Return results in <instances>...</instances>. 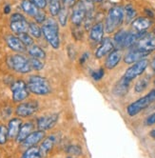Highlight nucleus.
I'll return each instance as SVG.
<instances>
[{
	"label": "nucleus",
	"mask_w": 155,
	"mask_h": 158,
	"mask_svg": "<svg viewBox=\"0 0 155 158\" xmlns=\"http://www.w3.org/2000/svg\"><path fill=\"white\" fill-rule=\"evenodd\" d=\"M42 35L48 41V43L54 49L57 50L60 47V37H59V27L57 22L52 18H49L41 28Z\"/></svg>",
	"instance_id": "nucleus-1"
},
{
	"label": "nucleus",
	"mask_w": 155,
	"mask_h": 158,
	"mask_svg": "<svg viewBox=\"0 0 155 158\" xmlns=\"http://www.w3.org/2000/svg\"><path fill=\"white\" fill-rule=\"evenodd\" d=\"M27 87L30 93L35 95H48L51 92V87L48 79L41 75H31L28 79Z\"/></svg>",
	"instance_id": "nucleus-2"
},
{
	"label": "nucleus",
	"mask_w": 155,
	"mask_h": 158,
	"mask_svg": "<svg viewBox=\"0 0 155 158\" xmlns=\"http://www.w3.org/2000/svg\"><path fill=\"white\" fill-rule=\"evenodd\" d=\"M125 15L124 9L120 6H114L108 10V14L106 18L105 31L107 33H112L123 23Z\"/></svg>",
	"instance_id": "nucleus-3"
},
{
	"label": "nucleus",
	"mask_w": 155,
	"mask_h": 158,
	"mask_svg": "<svg viewBox=\"0 0 155 158\" xmlns=\"http://www.w3.org/2000/svg\"><path fill=\"white\" fill-rule=\"evenodd\" d=\"M154 102H155V89L150 91L145 96H143L139 98L138 100H136L135 102L129 104L127 108V112L129 116L133 117L137 115L138 114H140L144 110L149 108Z\"/></svg>",
	"instance_id": "nucleus-4"
},
{
	"label": "nucleus",
	"mask_w": 155,
	"mask_h": 158,
	"mask_svg": "<svg viewBox=\"0 0 155 158\" xmlns=\"http://www.w3.org/2000/svg\"><path fill=\"white\" fill-rule=\"evenodd\" d=\"M8 64L10 69L14 70L15 73H22V74L29 73L32 70L30 63V59H28L24 55L19 53L10 55L8 59Z\"/></svg>",
	"instance_id": "nucleus-5"
},
{
	"label": "nucleus",
	"mask_w": 155,
	"mask_h": 158,
	"mask_svg": "<svg viewBox=\"0 0 155 158\" xmlns=\"http://www.w3.org/2000/svg\"><path fill=\"white\" fill-rule=\"evenodd\" d=\"M10 91L13 94V100L15 103H20L27 99L30 95V91L27 87V83L23 80H16L10 87Z\"/></svg>",
	"instance_id": "nucleus-6"
},
{
	"label": "nucleus",
	"mask_w": 155,
	"mask_h": 158,
	"mask_svg": "<svg viewBox=\"0 0 155 158\" xmlns=\"http://www.w3.org/2000/svg\"><path fill=\"white\" fill-rule=\"evenodd\" d=\"M10 28L14 33H23L28 32L29 31V22L25 18V16L21 14H14L10 16Z\"/></svg>",
	"instance_id": "nucleus-7"
},
{
	"label": "nucleus",
	"mask_w": 155,
	"mask_h": 158,
	"mask_svg": "<svg viewBox=\"0 0 155 158\" xmlns=\"http://www.w3.org/2000/svg\"><path fill=\"white\" fill-rule=\"evenodd\" d=\"M149 63V62L148 59H142L138 62H135L133 65L130 66L126 71L124 77L127 78L129 81H132L133 79H135L136 77H138L144 73V72L147 70Z\"/></svg>",
	"instance_id": "nucleus-8"
},
{
	"label": "nucleus",
	"mask_w": 155,
	"mask_h": 158,
	"mask_svg": "<svg viewBox=\"0 0 155 158\" xmlns=\"http://www.w3.org/2000/svg\"><path fill=\"white\" fill-rule=\"evenodd\" d=\"M87 16V9L82 0L76 2L72 7V12L71 15V21L76 27L80 26L85 21Z\"/></svg>",
	"instance_id": "nucleus-9"
},
{
	"label": "nucleus",
	"mask_w": 155,
	"mask_h": 158,
	"mask_svg": "<svg viewBox=\"0 0 155 158\" xmlns=\"http://www.w3.org/2000/svg\"><path fill=\"white\" fill-rule=\"evenodd\" d=\"M132 49H139L145 52H151L155 50V31L151 33H145L136 43Z\"/></svg>",
	"instance_id": "nucleus-10"
},
{
	"label": "nucleus",
	"mask_w": 155,
	"mask_h": 158,
	"mask_svg": "<svg viewBox=\"0 0 155 158\" xmlns=\"http://www.w3.org/2000/svg\"><path fill=\"white\" fill-rule=\"evenodd\" d=\"M39 104L37 101L31 100L29 102L21 103L15 109V114L19 117H29L37 111Z\"/></svg>",
	"instance_id": "nucleus-11"
},
{
	"label": "nucleus",
	"mask_w": 155,
	"mask_h": 158,
	"mask_svg": "<svg viewBox=\"0 0 155 158\" xmlns=\"http://www.w3.org/2000/svg\"><path fill=\"white\" fill-rule=\"evenodd\" d=\"M59 119V115L57 114H49L45 116H41L37 119V128L40 131H47L55 126Z\"/></svg>",
	"instance_id": "nucleus-12"
},
{
	"label": "nucleus",
	"mask_w": 155,
	"mask_h": 158,
	"mask_svg": "<svg viewBox=\"0 0 155 158\" xmlns=\"http://www.w3.org/2000/svg\"><path fill=\"white\" fill-rule=\"evenodd\" d=\"M46 136V133L44 131H32L31 132L27 138L22 142V147L25 149L31 148V147H34V146H37L38 143H40L44 138Z\"/></svg>",
	"instance_id": "nucleus-13"
},
{
	"label": "nucleus",
	"mask_w": 155,
	"mask_h": 158,
	"mask_svg": "<svg viewBox=\"0 0 155 158\" xmlns=\"http://www.w3.org/2000/svg\"><path fill=\"white\" fill-rule=\"evenodd\" d=\"M113 50H114L113 41L109 37L103 38L102 41L100 42V46L98 47V49L95 52V57L100 59V58L104 57L105 55L108 54L110 52H112Z\"/></svg>",
	"instance_id": "nucleus-14"
},
{
	"label": "nucleus",
	"mask_w": 155,
	"mask_h": 158,
	"mask_svg": "<svg viewBox=\"0 0 155 158\" xmlns=\"http://www.w3.org/2000/svg\"><path fill=\"white\" fill-rule=\"evenodd\" d=\"M149 52H145L139 49H131L124 57V62L126 64H133L142 59H145L146 56L149 55Z\"/></svg>",
	"instance_id": "nucleus-15"
},
{
	"label": "nucleus",
	"mask_w": 155,
	"mask_h": 158,
	"mask_svg": "<svg viewBox=\"0 0 155 158\" xmlns=\"http://www.w3.org/2000/svg\"><path fill=\"white\" fill-rule=\"evenodd\" d=\"M130 82L129 80H128L127 78H125L124 76L122 77L121 79L116 82V84L114 85L113 87V94L115 96H119V97H122V96H125L128 91H129V88H130Z\"/></svg>",
	"instance_id": "nucleus-16"
},
{
	"label": "nucleus",
	"mask_w": 155,
	"mask_h": 158,
	"mask_svg": "<svg viewBox=\"0 0 155 158\" xmlns=\"http://www.w3.org/2000/svg\"><path fill=\"white\" fill-rule=\"evenodd\" d=\"M6 43L10 50L16 52H24L27 48L25 45L21 42L18 36L13 35H10L6 37Z\"/></svg>",
	"instance_id": "nucleus-17"
},
{
	"label": "nucleus",
	"mask_w": 155,
	"mask_h": 158,
	"mask_svg": "<svg viewBox=\"0 0 155 158\" xmlns=\"http://www.w3.org/2000/svg\"><path fill=\"white\" fill-rule=\"evenodd\" d=\"M152 25V21L148 17H138L131 22L132 29L137 32H145Z\"/></svg>",
	"instance_id": "nucleus-18"
},
{
	"label": "nucleus",
	"mask_w": 155,
	"mask_h": 158,
	"mask_svg": "<svg viewBox=\"0 0 155 158\" xmlns=\"http://www.w3.org/2000/svg\"><path fill=\"white\" fill-rule=\"evenodd\" d=\"M122 59V52L121 50H113L110 52L108 55V57L105 61V66L107 69L112 70L119 64V62Z\"/></svg>",
	"instance_id": "nucleus-19"
},
{
	"label": "nucleus",
	"mask_w": 155,
	"mask_h": 158,
	"mask_svg": "<svg viewBox=\"0 0 155 158\" xmlns=\"http://www.w3.org/2000/svg\"><path fill=\"white\" fill-rule=\"evenodd\" d=\"M22 120L18 117H14L13 119H10L8 123V134H9V138L10 139H15L17 134L19 132V130L22 126Z\"/></svg>",
	"instance_id": "nucleus-20"
},
{
	"label": "nucleus",
	"mask_w": 155,
	"mask_h": 158,
	"mask_svg": "<svg viewBox=\"0 0 155 158\" xmlns=\"http://www.w3.org/2000/svg\"><path fill=\"white\" fill-rule=\"evenodd\" d=\"M104 36V25L102 22L94 24L90 31V38L93 42L100 43Z\"/></svg>",
	"instance_id": "nucleus-21"
},
{
	"label": "nucleus",
	"mask_w": 155,
	"mask_h": 158,
	"mask_svg": "<svg viewBox=\"0 0 155 158\" xmlns=\"http://www.w3.org/2000/svg\"><path fill=\"white\" fill-rule=\"evenodd\" d=\"M32 130H34V124L31 122H27L25 124H22V126L19 130V132L15 138L16 142H18V143L23 142L27 138L28 135L31 132H32Z\"/></svg>",
	"instance_id": "nucleus-22"
},
{
	"label": "nucleus",
	"mask_w": 155,
	"mask_h": 158,
	"mask_svg": "<svg viewBox=\"0 0 155 158\" xmlns=\"http://www.w3.org/2000/svg\"><path fill=\"white\" fill-rule=\"evenodd\" d=\"M54 143H55V138H54V136H52V135L43 139V141L39 147L42 156H47L51 152V151L52 150L53 146H54Z\"/></svg>",
	"instance_id": "nucleus-23"
},
{
	"label": "nucleus",
	"mask_w": 155,
	"mask_h": 158,
	"mask_svg": "<svg viewBox=\"0 0 155 158\" xmlns=\"http://www.w3.org/2000/svg\"><path fill=\"white\" fill-rule=\"evenodd\" d=\"M21 8L24 10L25 14H27L28 15L34 17V18L36 16V15L40 10L34 3L31 1V0H23V1L21 2Z\"/></svg>",
	"instance_id": "nucleus-24"
},
{
	"label": "nucleus",
	"mask_w": 155,
	"mask_h": 158,
	"mask_svg": "<svg viewBox=\"0 0 155 158\" xmlns=\"http://www.w3.org/2000/svg\"><path fill=\"white\" fill-rule=\"evenodd\" d=\"M127 35H128V31L125 30H120L114 35L113 44H114V46L117 48V50L124 49V43H125Z\"/></svg>",
	"instance_id": "nucleus-25"
},
{
	"label": "nucleus",
	"mask_w": 155,
	"mask_h": 158,
	"mask_svg": "<svg viewBox=\"0 0 155 158\" xmlns=\"http://www.w3.org/2000/svg\"><path fill=\"white\" fill-rule=\"evenodd\" d=\"M28 52L32 58H37V59H45L46 58V52L42 48H40L37 45H31L28 49Z\"/></svg>",
	"instance_id": "nucleus-26"
},
{
	"label": "nucleus",
	"mask_w": 155,
	"mask_h": 158,
	"mask_svg": "<svg viewBox=\"0 0 155 158\" xmlns=\"http://www.w3.org/2000/svg\"><path fill=\"white\" fill-rule=\"evenodd\" d=\"M42 153L40 148L37 146L31 147V148L26 149V151L22 154L21 158H42Z\"/></svg>",
	"instance_id": "nucleus-27"
},
{
	"label": "nucleus",
	"mask_w": 155,
	"mask_h": 158,
	"mask_svg": "<svg viewBox=\"0 0 155 158\" xmlns=\"http://www.w3.org/2000/svg\"><path fill=\"white\" fill-rule=\"evenodd\" d=\"M49 4V10L50 14L52 16H56L58 15L60 10L62 8L61 5V0H51V1H48Z\"/></svg>",
	"instance_id": "nucleus-28"
},
{
	"label": "nucleus",
	"mask_w": 155,
	"mask_h": 158,
	"mask_svg": "<svg viewBox=\"0 0 155 158\" xmlns=\"http://www.w3.org/2000/svg\"><path fill=\"white\" fill-rule=\"evenodd\" d=\"M28 31L30 32V35L32 37H35V38H39L42 35V30L35 22H31V23H29V31Z\"/></svg>",
	"instance_id": "nucleus-29"
},
{
	"label": "nucleus",
	"mask_w": 155,
	"mask_h": 158,
	"mask_svg": "<svg viewBox=\"0 0 155 158\" xmlns=\"http://www.w3.org/2000/svg\"><path fill=\"white\" fill-rule=\"evenodd\" d=\"M58 21H59V24L62 26V27H65L67 25V22H68V18H69V10H68V8L65 7V6H62L60 12L58 14Z\"/></svg>",
	"instance_id": "nucleus-30"
},
{
	"label": "nucleus",
	"mask_w": 155,
	"mask_h": 158,
	"mask_svg": "<svg viewBox=\"0 0 155 158\" xmlns=\"http://www.w3.org/2000/svg\"><path fill=\"white\" fill-rule=\"evenodd\" d=\"M124 15L126 16V22L129 23L134 20V17L136 16V10L131 5H128L124 10Z\"/></svg>",
	"instance_id": "nucleus-31"
},
{
	"label": "nucleus",
	"mask_w": 155,
	"mask_h": 158,
	"mask_svg": "<svg viewBox=\"0 0 155 158\" xmlns=\"http://www.w3.org/2000/svg\"><path fill=\"white\" fill-rule=\"evenodd\" d=\"M149 79L148 77H144V78L139 79V80L136 82L135 87H134L135 92L136 93H142V92H144L147 89V87L149 86Z\"/></svg>",
	"instance_id": "nucleus-32"
},
{
	"label": "nucleus",
	"mask_w": 155,
	"mask_h": 158,
	"mask_svg": "<svg viewBox=\"0 0 155 158\" xmlns=\"http://www.w3.org/2000/svg\"><path fill=\"white\" fill-rule=\"evenodd\" d=\"M18 38L21 40V42L23 43L26 47H30L31 45H34V38L28 32H23V33H19Z\"/></svg>",
	"instance_id": "nucleus-33"
},
{
	"label": "nucleus",
	"mask_w": 155,
	"mask_h": 158,
	"mask_svg": "<svg viewBox=\"0 0 155 158\" xmlns=\"http://www.w3.org/2000/svg\"><path fill=\"white\" fill-rule=\"evenodd\" d=\"M30 63L31 66V69H34L35 71H41L44 69V62H42L41 59H37V58H32L31 57L30 59Z\"/></svg>",
	"instance_id": "nucleus-34"
},
{
	"label": "nucleus",
	"mask_w": 155,
	"mask_h": 158,
	"mask_svg": "<svg viewBox=\"0 0 155 158\" xmlns=\"http://www.w3.org/2000/svg\"><path fill=\"white\" fill-rule=\"evenodd\" d=\"M9 138L8 129L5 125H0V145H4L7 143Z\"/></svg>",
	"instance_id": "nucleus-35"
},
{
	"label": "nucleus",
	"mask_w": 155,
	"mask_h": 158,
	"mask_svg": "<svg viewBox=\"0 0 155 158\" xmlns=\"http://www.w3.org/2000/svg\"><path fill=\"white\" fill-rule=\"evenodd\" d=\"M66 152H67V153H69L70 155H74V156H79L82 154V149L79 146H76V145L69 146L67 150H66Z\"/></svg>",
	"instance_id": "nucleus-36"
},
{
	"label": "nucleus",
	"mask_w": 155,
	"mask_h": 158,
	"mask_svg": "<svg viewBox=\"0 0 155 158\" xmlns=\"http://www.w3.org/2000/svg\"><path fill=\"white\" fill-rule=\"evenodd\" d=\"M105 74V72H104V69H99L97 71H94L92 73V77L94 81H99L101 80V79L103 78Z\"/></svg>",
	"instance_id": "nucleus-37"
},
{
	"label": "nucleus",
	"mask_w": 155,
	"mask_h": 158,
	"mask_svg": "<svg viewBox=\"0 0 155 158\" xmlns=\"http://www.w3.org/2000/svg\"><path fill=\"white\" fill-rule=\"evenodd\" d=\"M35 21L37 23H45V21L47 20V16L46 14L43 12V10H39L38 14L36 15V16L35 17Z\"/></svg>",
	"instance_id": "nucleus-38"
},
{
	"label": "nucleus",
	"mask_w": 155,
	"mask_h": 158,
	"mask_svg": "<svg viewBox=\"0 0 155 158\" xmlns=\"http://www.w3.org/2000/svg\"><path fill=\"white\" fill-rule=\"evenodd\" d=\"M31 1L34 3L38 9H45L48 5V1L47 0H31Z\"/></svg>",
	"instance_id": "nucleus-39"
},
{
	"label": "nucleus",
	"mask_w": 155,
	"mask_h": 158,
	"mask_svg": "<svg viewBox=\"0 0 155 158\" xmlns=\"http://www.w3.org/2000/svg\"><path fill=\"white\" fill-rule=\"evenodd\" d=\"M155 124V112L152 114L151 115H149L147 119H146V125L147 126H151Z\"/></svg>",
	"instance_id": "nucleus-40"
},
{
	"label": "nucleus",
	"mask_w": 155,
	"mask_h": 158,
	"mask_svg": "<svg viewBox=\"0 0 155 158\" xmlns=\"http://www.w3.org/2000/svg\"><path fill=\"white\" fill-rule=\"evenodd\" d=\"M61 2L64 4L63 6L65 7H71V6H73L75 3H76V0H61Z\"/></svg>",
	"instance_id": "nucleus-41"
},
{
	"label": "nucleus",
	"mask_w": 155,
	"mask_h": 158,
	"mask_svg": "<svg viewBox=\"0 0 155 158\" xmlns=\"http://www.w3.org/2000/svg\"><path fill=\"white\" fill-rule=\"evenodd\" d=\"M88 56H90V54H88V52H86V53H84L82 56H81V59H80V63L81 64H84L85 63V61L88 59Z\"/></svg>",
	"instance_id": "nucleus-42"
},
{
	"label": "nucleus",
	"mask_w": 155,
	"mask_h": 158,
	"mask_svg": "<svg viewBox=\"0 0 155 158\" xmlns=\"http://www.w3.org/2000/svg\"><path fill=\"white\" fill-rule=\"evenodd\" d=\"M10 5H6L4 7V13L7 15V14H10Z\"/></svg>",
	"instance_id": "nucleus-43"
},
{
	"label": "nucleus",
	"mask_w": 155,
	"mask_h": 158,
	"mask_svg": "<svg viewBox=\"0 0 155 158\" xmlns=\"http://www.w3.org/2000/svg\"><path fill=\"white\" fill-rule=\"evenodd\" d=\"M150 66H151V69L155 72V56H154L153 59H152L151 62H150Z\"/></svg>",
	"instance_id": "nucleus-44"
},
{
	"label": "nucleus",
	"mask_w": 155,
	"mask_h": 158,
	"mask_svg": "<svg viewBox=\"0 0 155 158\" xmlns=\"http://www.w3.org/2000/svg\"><path fill=\"white\" fill-rule=\"evenodd\" d=\"M150 136L155 138V129H154L153 131H150Z\"/></svg>",
	"instance_id": "nucleus-45"
},
{
	"label": "nucleus",
	"mask_w": 155,
	"mask_h": 158,
	"mask_svg": "<svg viewBox=\"0 0 155 158\" xmlns=\"http://www.w3.org/2000/svg\"><path fill=\"white\" fill-rule=\"evenodd\" d=\"M94 1H96V2H101L102 0H94Z\"/></svg>",
	"instance_id": "nucleus-46"
},
{
	"label": "nucleus",
	"mask_w": 155,
	"mask_h": 158,
	"mask_svg": "<svg viewBox=\"0 0 155 158\" xmlns=\"http://www.w3.org/2000/svg\"><path fill=\"white\" fill-rule=\"evenodd\" d=\"M67 158H73L72 156H69V157H67Z\"/></svg>",
	"instance_id": "nucleus-47"
},
{
	"label": "nucleus",
	"mask_w": 155,
	"mask_h": 158,
	"mask_svg": "<svg viewBox=\"0 0 155 158\" xmlns=\"http://www.w3.org/2000/svg\"><path fill=\"white\" fill-rule=\"evenodd\" d=\"M47 1H51V0H47Z\"/></svg>",
	"instance_id": "nucleus-48"
},
{
	"label": "nucleus",
	"mask_w": 155,
	"mask_h": 158,
	"mask_svg": "<svg viewBox=\"0 0 155 158\" xmlns=\"http://www.w3.org/2000/svg\"><path fill=\"white\" fill-rule=\"evenodd\" d=\"M154 85H155V81H154Z\"/></svg>",
	"instance_id": "nucleus-49"
}]
</instances>
